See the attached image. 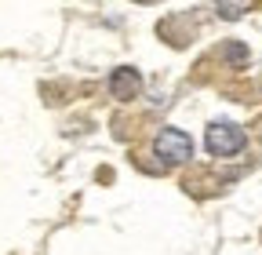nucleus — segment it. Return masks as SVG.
<instances>
[{
  "label": "nucleus",
  "mask_w": 262,
  "mask_h": 255,
  "mask_svg": "<svg viewBox=\"0 0 262 255\" xmlns=\"http://www.w3.org/2000/svg\"><path fill=\"white\" fill-rule=\"evenodd\" d=\"M139 88H142V77H139L135 70H117V73L110 77V91L117 95V99H135Z\"/></svg>",
  "instance_id": "3"
},
{
  "label": "nucleus",
  "mask_w": 262,
  "mask_h": 255,
  "mask_svg": "<svg viewBox=\"0 0 262 255\" xmlns=\"http://www.w3.org/2000/svg\"><path fill=\"white\" fill-rule=\"evenodd\" d=\"M251 8V0H219V11L226 15V18H237V15H244Z\"/></svg>",
  "instance_id": "4"
},
{
  "label": "nucleus",
  "mask_w": 262,
  "mask_h": 255,
  "mask_svg": "<svg viewBox=\"0 0 262 255\" xmlns=\"http://www.w3.org/2000/svg\"><path fill=\"white\" fill-rule=\"evenodd\" d=\"M193 153V142L186 132H179V128H164V132L157 135V157H164V161H186V157Z\"/></svg>",
  "instance_id": "2"
},
{
  "label": "nucleus",
  "mask_w": 262,
  "mask_h": 255,
  "mask_svg": "<svg viewBox=\"0 0 262 255\" xmlns=\"http://www.w3.org/2000/svg\"><path fill=\"white\" fill-rule=\"evenodd\" d=\"M244 132L237 124H211L208 128V135H204V146H208V153H215V157H233V153H241L244 150Z\"/></svg>",
  "instance_id": "1"
}]
</instances>
